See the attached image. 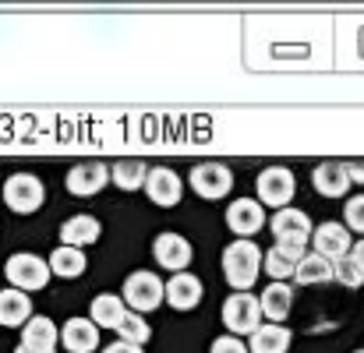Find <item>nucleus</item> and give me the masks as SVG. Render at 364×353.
<instances>
[{
	"instance_id": "obj_1",
	"label": "nucleus",
	"mask_w": 364,
	"mask_h": 353,
	"mask_svg": "<svg viewBox=\"0 0 364 353\" xmlns=\"http://www.w3.org/2000/svg\"><path fill=\"white\" fill-rule=\"evenodd\" d=\"M269 230L276 237V251L287 254L290 261H301L304 258V244L311 240V219L301 212V209H279L272 219H269Z\"/></svg>"
},
{
	"instance_id": "obj_2",
	"label": "nucleus",
	"mask_w": 364,
	"mask_h": 353,
	"mask_svg": "<svg viewBox=\"0 0 364 353\" xmlns=\"http://www.w3.org/2000/svg\"><path fill=\"white\" fill-rule=\"evenodd\" d=\"M258 272H262V251L255 240H234L223 247V276L237 293H247L255 286Z\"/></svg>"
},
{
	"instance_id": "obj_3",
	"label": "nucleus",
	"mask_w": 364,
	"mask_h": 353,
	"mask_svg": "<svg viewBox=\"0 0 364 353\" xmlns=\"http://www.w3.org/2000/svg\"><path fill=\"white\" fill-rule=\"evenodd\" d=\"M121 300H124V308H131L134 315L156 311L163 304V279L156 272H149V268L131 272L121 286Z\"/></svg>"
},
{
	"instance_id": "obj_4",
	"label": "nucleus",
	"mask_w": 364,
	"mask_h": 353,
	"mask_svg": "<svg viewBox=\"0 0 364 353\" xmlns=\"http://www.w3.org/2000/svg\"><path fill=\"white\" fill-rule=\"evenodd\" d=\"M4 276H7L11 290L32 293V290H43V286L50 283V265H46L39 254H32V251H18V254L7 258Z\"/></svg>"
},
{
	"instance_id": "obj_5",
	"label": "nucleus",
	"mask_w": 364,
	"mask_h": 353,
	"mask_svg": "<svg viewBox=\"0 0 364 353\" xmlns=\"http://www.w3.org/2000/svg\"><path fill=\"white\" fill-rule=\"evenodd\" d=\"M43 198H46V188H43V180H39L36 173H14V177H7V184H4V202H7V209L18 212V216L39 212V209H43Z\"/></svg>"
},
{
	"instance_id": "obj_6",
	"label": "nucleus",
	"mask_w": 364,
	"mask_h": 353,
	"mask_svg": "<svg viewBox=\"0 0 364 353\" xmlns=\"http://www.w3.org/2000/svg\"><path fill=\"white\" fill-rule=\"evenodd\" d=\"M294 191H297V180H294V173L287 170V166H265L262 173H258V205L265 209H287L290 205V198H294Z\"/></svg>"
},
{
	"instance_id": "obj_7",
	"label": "nucleus",
	"mask_w": 364,
	"mask_h": 353,
	"mask_svg": "<svg viewBox=\"0 0 364 353\" xmlns=\"http://www.w3.org/2000/svg\"><path fill=\"white\" fill-rule=\"evenodd\" d=\"M188 180H191V191H195L198 198H205V202H220V198H227L230 188H234V173H230V166H223V163H198Z\"/></svg>"
},
{
	"instance_id": "obj_8",
	"label": "nucleus",
	"mask_w": 364,
	"mask_h": 353,
	"mask_svg": "<svg viewBox=\"0 0 364 353\" xmlns=\"http://www.w3.org/2000/svg\"><path fill=\"white\" fill-rule=\"evenodd\" d=\"M223 325L230 329V336H251L262 325V308L255 293H230L223 304Z\"/></svg>"
},
{
	"instance_id": "obj_9",
	"label": "nucleus",
	"mask_w": 364,
	"mask_h": 353,
	"mask_svg": "<svg viewBox=\"0 0 364 353\" xmlns=\"http://www.w3.org/2000/svg\"><path fill=\"white\" fill-rule=\"evenodd\" d=\"M227 227L230 234H237V240H251L265 227V209L258 205V198H237L227 209Z\"/></svg>"
},
{
	"instance_id": "obj_10",
	"label": "nucleus",
	"mask_w": 364,
	"mask_h": 353,
	"mask_svg": "<svg viewBox=\"0 0 364 353\" xmlns=\"http://www.w3.org/2000/svg\"><path fill=\"white\" fill-rule=\"evenodd\" d=\"M57 340H60L57 325L43 315H32L21 329V343L14 347V353H57Z\"/></svg>"
},
{
	"instance_id": "obj_11",
	"label": "nucleus",
	"mask_w": 364,
	"mask_h": 353,
	"mask_svg": "<svg viewBox=\"0 0 364 353\" xmlns=\"http://www.w3.org/2000/svg\"><path fill=\"white\" fill-rule=\"evenodd\" d=\"M107 184H110L107 163H96V159H92V163H78V166L68 170V191L78 195V198H92V195H100Z\"/></svg>"
},
{
	"instance_id": "obj_12",
	"label": "nucleus",
	"mask_w": 364,
	"mask_h": 353,
	"mask_svg": "<svg viewBox=\"0 0 364 353\" xmlns=\"http://www.w3.org/2000/svg\"><path fill=\"white\" fill-rule=\"evenodd\" d=\"M152 254H156V261H159L166 272L177 276V272H184V268L191 265V254H195V251H191V244L181 234H170V230H166V234H159L152 240Z\"/></svg>"
},
{
	"instance_id": "obj_13",
	"label": "nucleus",
	"mask_w": 364,
	"mask_h": 353,
	"mask_svg": "<svg viewBox=\"0 0 364 353\" xmlns=\"http://www.w3.org/2000/svg\"><path fill=\"white\" fill-rule=\"evenodd\" d=\"M311 240H315V254H322L326 261H340L350 254L354 240H350V230L343 223H322L311 230Z\"/></svg>"
},
{
	"instance_id": "obj_14",
	"label": "nucleus",
	"mask_w": 364,
	"mask_h": 353,
	"mask_svg": "<svg viewBox=\"0 0 364 353\" xmlns=\"http://www.w3.org/2000/svg\"><path fill=\"white\" fill-rule=\"evenodd\" d=\"M163 300L173 308V311H191L202 304V279L191 276V272H177L170 276V283L163 286Z\"/></svg>"
},
{
	"instance_id": "obj_15",
	"label": "nucleus",
	"mask_w": 364,
	"mask_h": 353,
	"mask_svg": "<svg viewBox=\"0 0 364 353\" xmlns=\"http://www.w3.org/2000/svg\"><path fill=\"white\" fill-rule=\"evenodd\" d=\"M145 191H149V198H152L156 205L170 209V205L181 202V195H184V180H181L170 166H156V170H149V177H145Z\"/></svg>"
},
{
	"instance_id": "obj_16",
	"label": "nucleus",
	"mask_w": 364,
	"mask_h": 353,
	"mask_svg": "<svg viewBox=\"0 0 364 353\" xmlns=\"http://www.w3.org/2000/svg\"><path fill=\"white\" fill-rule=\"evenodd\" d=\"M311 184H315V191H318L322 198H343V195L354 188V184H350L347 166H343V163H336V159L318 163V166H315V173H311Z\"/></svg>"
},
{
	"instance_id": "obj_17",
	"label": "nucleus",
	"mask_w": 364,
	"mask_h": 353,
	"mask_svg": "<svg viewBox=\"0 0 364 353\" xmlns=\"http://www.w3.org/2000/svg\"><path fill=\"white\" fill-rule=\"evenodd\" d=\"M60 343L71 353H92L100 350V329L89 318H68L60 329Z\"/></svg>"
},
{
	"instance_id": "obj_18",
	"label": "nucleus",
	"mask_w": 364,
	"mask_h": 353,
	"mask_svg": "<svg viewBox=\"0 0 364 353\" xmlns=\"http://www.w3.org/2000/svg\"><path fill=\"white\" fill-rule=\"evenodd\" d=\"M258 308H262V318H269V325H279V322H287V315L294 308V290L287 283H269L258 297Z\"/></svg>"
},
{
	"instance_id": "obj_19",
	"label": "nucleus",
	"mask_w": 364,
	"mask_h": 353,
	"mask_svg": "<svg viewBox=\"0 0 364 353\" xmlns=\"http://www.w3.org/2000/svg\"><path fill=\"white\" fill-rule=\"evenodd\" d=\"M32 318V300L21 290H0V325L4 329H18Z\"/></svg>"
},
{
	"instance_id": "obj_20",
	"label": "nucleus",
	"mask_w": 364,
	"mask_h": 353,
	"mask_svg": "<svg viewBox=\"0 0 364 353\" xmlns=\"http://www.w3.org/2000/svg\"><path fill=\"white\" fill-rule=\"evenodd\" d=\"M103 234V227H100V219L96 216H71V219H64V227H60V240H64V247H85V244H96Z\"/></svg>"
},
{
	"instance_id": "obj_21",
	"label": "nucleus",
	"mask_w": 364,
	"mask_h": 353,
	"mask_svg": "<svg viewBox=\"0 0 364 353\" xmlns=\"http://www.w3.org/2000/svg\"><path fill=\"white\" fill-rule=\"evenodd\" d=\"M124 315H127V308H124V300L117 293H100V297L92 300V308H89V322H92L96 329H114V332H117Z\"/></svg>"
},
{
	"instance_id": "obj_22",
	"label": "nucleus",
	"mask_w": 364,
	"mask_h": 353,
	"mask_svg": "<svg viewBox=\"0 0 364 353\" xmlns=\"http://www.w3.org/2000/svg\"><path fill=\"white\" fill-rule=\"evenodd\" d=\"M290 350V329L287 325H258L247 340V353H287Z\"/></svg>"
},
{
	"instance_id": "obj_23",
	"label": "nucleus",
	"mask_w": 364,
	"mask_h": 353,
	"mask_svg": "<svg viewBox=\"0 0 364 353\" xmlns=\"http://www.w3.org/2000/svg\"><path fill=\"white\" fill-rule=\"evenodd\" d=\"M46 265H50V276L78 279V276L85 272V265H89V261H85V254H82L78 247H64V244H60V247L50 254V261H46Z\"/></svg>"
},
{
	"instance_id": "obj_24",
	"label": "nucleus",
	"mask_w": 364,
	"mask_h": 353,
	"mask_svg": "<svg viewBox=\"0 0 364 353\" xmlns=\"http://www.w3.org/2000/svg\"><path fill=\"white\" fill-rule=\"evenodd\" d=\"M145 177H149V166L141 159H117L110 166V184H117L121 191H138L145 188Z\"/></svg>"
},
{
	"instance_id": "obj_25",
	"label": "nucleus",
	"mask_w": 364,
	"mask_h": 353,
	"mask_svg": "<svg viewBox=\"0 0 364 353\" xmlns=\"http://www.w3.org/2000/svg\"><path fill=\"white\" fill-rule=\"evenodd\" d=\"M294 279L301 286H315V283H329L333 279V261H326L322 254H304L294 268Z\"/></svg>"
},
{
	"instance_id": "obj_26",
	"label": "nucleus",
	"mask_w": 364,
	"mask_h": 353,
	"mask_svg": "<svg viewBox=\"0 0 364 353\" xmlns=\"http://www.w3.org/2000/svg\"><path fill=\"white\" fill-rule=\"evenodd\" d=\"M117 336H121L124 343H134V347H145L149 340H152V325L141 318V315H134V311H127L124 315V322L117 325Z\"/></svg>"
},
{
	"instance_id": "obj_27",
	"label": "nucleus",
	"mask_w": 364,
	"mask_h": 353,
	"mask_svg": "<svg viewBox=\"0 0 364 353\" xmlns=\"http://www.w3.org/2000/svg\"><path fill=\"white\" fill-rule=\"evenodd\" d=\"M262 268L272 276V283H283V279H290V276H294L297 261H290L287 254H279V251L272 247V251H265V254H262Z\"/></svg>"
},
{
	"instance_id": "obj_28",
	"label": "nucleus",
	"mask_w": 364,
	"mask_h": 353,
	"mask_svg": "<svg viewBox=\"0 0 364 353\" xmlns=\"http://www.w3.org/2000/svg\"><path fill=\"white\" fill-rule=\"evenodd\" d=\"M333 279H336V283H343V286H350V290H358V286L364 283V272H361V265L347 254V258L333 261Z\"/></svg>"
},
{
	"instance_id": "obj_29",
	"label": "nucleus",
	"mask_w": 364,
	"mask_h": 353,
	"mask_svg": "<svg viewBox=\"0 0 364 353\" xmlns=\"http://www.w3.org/2000/svg\"><path fill=\"white\" fill-rule=\"evenodd\" d=\"M343 227L347 230H358V234H364V195H358V198H350L347 202V209H343Z\"/></svg>"
},
{
	"instance_id": "obj_30",
	"label": "nucleus",
	"mask_w": 364,
	"mask_h": 353,
	"mask_svg": "<svg viewBox=\"0 0 364 353\" xmlns=\"http://www.w3.org/2000/svg\"><path fill=\"white\" fill-rule=\"evenodd\" d=\"M209 353H247V343H241L237 336H220V340H213Z\"/></svg>"
},
{
	"instance_id": "obj_31",
	"label": "nucleus",
	"mask_w": 364,
	"mask_h": 353,
	"mask_svg": "<svg viewBox=\"0 0 364 353\" xmlns=\"http://www.w3.org/2000/svg\"><path fill=\"white\" fill-rule=\"evenodd\" d=\"M100 353H145L141 347H134V343H124V340H117V343H110L107 350H100Z\"/></svg>"
},
{
	"instance_id": "obj_32",
	"label": "nucleus",
	"mask_w": 364,
	"mask_h": 353,
	"mask_svg": "<svg viewBox=\"0 0 364 353\" xmlns=\"http://www.w3.org/2000/svg\"><path fill=\"white\" fill-rule=\"evenodd\" d=\"M347 173H350V184H361L364 180V163H343Z\"/></svg>"
},
{
	"instance_id": "obj_33",
	"label": "nucleus",
	"mask_w": 364,
	"mask_h": 353,
	"mask_svg": "<svg viewBox=\"0 0 364 353\" xmlns=\"http://www.w3.org/2000/svg\"><path fill=\"white\" fill-rule=\"evenodd\" d=\"M350 258H354V261L361 265V272H364V237L358 240V244H354V247H350Z\"/></svg>"
},
{
	"instance_id": "obj_34",
	"label": "nucleus",
	"mask_w": 364,
	"mask_h": 353,
	"mask_svg": "<svg viewBox=\"0 0 364 353\" xmlns=\"http://www.w3.org/2000/svg\"><path fill=\"white\" fill-rule=\"evenodd\" d=\"M354 353H364V350H354Z\"/></svg>"
}]
</instances>
